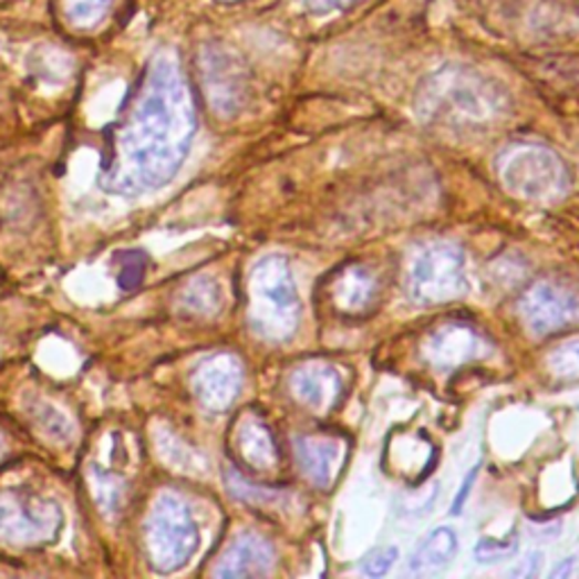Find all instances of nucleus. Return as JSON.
I'll return each instance as SVG.
<instances>
[{
  "label": "nucleus",
  "mask_w": 579,
  "mask_h": 579,
  "mask_svg": "<svg viewBox=\"0 0 579 579\" xmlns=\"http://www.w3.org/2000/svg\"><path fill=\"white\" fill-rule=\"evenodd\" d=\"M518 552V535L516 533H509L505 539H492V537H485L478 541L476 550H473V555H476L478 564H498V561H509L514 559Z\"/></svg>",
  "instance_id": "6ab92c4d"
},
{
  "label": "nucleus",
  "mask_w": 579,
  "mask_h": 579,
  "mask_svg": "<svg viewBox=\"0 0 579 579\" xmlns=\"http://www.w3.org/2000/svg\"><path fill=\"white\" fill-rule=\"evenodd\" d=\"M485 342L480 333L462 322L442 324L424 342V355L440 370H453V366L466 364L468 360L483 355Z\"/></svg>",
  "instance_id": "f8f14e48"
},
{
  "label": "nucleus",
  "mask_w": 579,
  "mask_h": 579,
  "mask_svg": "<svg viewBox=\"0 0 579 579\" xmlns=\"http://www.w3.org/2000/svg\"><path fill=\"white\" fill-rule=\"evenodd\" d=\"M503 188L525 201L555 204L570 190V175L561 156L541 143H511L496 156Z\"/></svg>",
  "instance_id": "20e7f679"
},
{
  "label": "nucleus",
  "mask_w": 579,
  "mask_h": 579,
  "mask_svg": "<svg viewBox=\"0 0 579 579\" xmlns=\"http://www.w3.org/2000/svg\"><path fill=\"white\" fill-rule=\"evenodd\" d=\"M110 3L112 0H71L69 17L80 25H93L95 21H100V17L110 8Z\"/></svg>",
  "instance_id": "4be33fe9"
},
{
  "label": "nucleus",
  "mask_w": 579,
  "mask_h": 579,
  "mask_svg": "<svg viewBox=\"0 0 579 579\" xmlns=\"http://www.w3.org/2000/svg\"><path fill=\"white\" fill-rule=\"evenodd\" d=\"M518 312L535 335H550L579 322V290L568 283L544 279L525 290Z\"/></svg>",
  "instance_id": "0eeeda50"
},
{
  "label": "nucleus",
  "mask_w": 579,
  "mask_h": 579,
  "mask_svg": "<svg viewBox=\"0 0 579 579\" xmlns=\"http://www.w3.org/2000/svg\"><path fill=\"white\" fill-rule=\"evenodd\" d=\"M301 320V299L283 256H266L249 275V327L270 342L290 340Z\"/></svg>",
  "instance_id": "7ed1b4c3"
},
{
  "label": "nucleus",
  "mask_w": 579,
  "mask_h": 579,
  "mask_svg": "<svg viewBox=\"0 0 579 579\" xmlns=\"http://www.w3.org/2000/svg\"><path fill=\"white\" fill-rule=\"evenodd\" d=\"M290 392L314 414H329L342 396V376L327 362H303L290 374Z\"/></svg>",
  "instance_id": "9d476101"
},
{
  "label": "nucleus",
  "mask_w": 579,
  "mask_h": 579,
  "mask_svg": "<svg viewBox=\"0 0 579 579\" xmlns=\"http://www.w3.org/2000/svg\"><path fill=\"white\" fill-rule=\"evenodd\" d=\"M457 535L451 528H437L421 539L410 557V572H431L448 566L457 555Z\"/></svg>",
  "instance_id": "dca6fc26"
},
{
  "label": "nucleus",
  "mask_w": 579,
  "mask_h": 579,
  "mask_svg": "<svg viewBox=\"0 0 579 579\" xmlns=\"http://www.w3.org/2000/svg\"><path fill=\"white\" fill-rule=\"evenodd\" d=\"M544 566V552H530L523 561H518V566H514L511 575L514 577H537L541 572Z\"/></svg>",
  "instance_id": "393cba45"
},
{
  "label": "nucleus",
  "mask_w": 579,
  "mask_h": 579,
  "mask_svg": "<svg viewBox=\"0 0 579 579\" xmlns=\"http://www.w3.org/2000/svg\"><path fill=\"white\" fill-rule=\"evenodd\" d=\"M195 127L190 89L177 62L162 58L125 127L116 188L138 193L166 184L186 159Z\"/></svg>",
  "instance_id": "f257e3e1"
},
{
  "label": "nucleus",
  "mask_w": 579,
  "mask_h": 579,
  "mask_svg": "<svg viewBox=\"0 0 579 579\" xmlns=\"http://www.w3.org/2000/svg\"><path fill=\"white\" fill-rule=\"evenodd\" d=\"M572 570H575V557H570V559H564L555 570H552V575L550 577H570L572 575Z\"/></svg>",
  "instance_id": "a878e982"
},
{
  "label": "nucleus",
  "mask_w": 579,
  "mask_h": 579,
  "mask_svg": "<svg viewBox=\"0 0 579 579\" xmlns=\"http://www.w3.org/2000/svg\"><path fill=\"white\" fill-rule=\"evenodd\" d=\"M294 459L310 485L329 489L344 462V444L333 437L299 435L292 440Z\"/></svg>",
  "instance_id": "ddd939ff"
},
{
  "label": "nucleus",
  "mask_w": 579,
  "mask_h": 579,
  "mask_svg": "<svg viewBox=\"0 0 579 579\" xmlns=\"http://www.w3.org/2000/svg\"><path fill=\"white\" fill-rule=\"evenodd\" d=\"M204 80H206V95L210 97L216 112L223 116H234L240 112L245 102V71L234 60L229 52L216 50L206 55V66H204Z\"/></svg>",
  "instance_id": "9b49d317"
},
{
  "label": "nucleus",
  "mask_w": 579,
  "mask_h": 579,
  "mask_svg": "<svg viewBox=\"0 0 579 579\" xmlns=\"http://www.w3.org/2000/svg\"><path fill=\"white\" fill-rule=\"evenodd\" d=\"M199 546V530L188 505L175 494H164L147 520V548L156 570L170 572L184 566Z\"/></svg>",
  "instance_id": "423d86ee"
},
{
  "label": "nucleus",
  "mask_w": 579,
  "mask_h": 579,
  "mask_svg": "<svg viewBox=\"0 0 579 579\" xmlns=\"http://www.w3.org/2000/svg\"><path fill=\"white\" fill-rule=\"evenodd\" d=\"M55 505H28L17 496L0 498V539L41 541L58 528Z\"/></svg>",
  "instance_id": "1a4fd4ad"
},
{
  "label": "nucleus",
  "mask_w": 579,
  "mask_h": 579,
  "mask_svg": "<svg viewBox=\"0 0 579 579\" xmlns=\"http://www.w3.org/2000/svg\"><path fill=\"white\" fill-rule=\"evenodd\" d=\"M414 107L418 118L455 134H480L509 114L507 93L485 73L446 64L421 82Z\"/></svg>",
  "instance_id": "f03ea898"
},
{
  "label": "nucleus",
  "mask_w": 579,
  "mask_h": 579,
  "mask_svg": "<svg viewBox=\"0 0 579 579\" xmlns=\"http://www.w3.org/2000/svg\"><path fill=\"white\" fill-rule=\"evenodd\" d=\"M275 548L258 535L245 533L225 550L216 575L218 577H262L275 568Z\"/></svg>",
  "instance_id": "4468645a"
},
{
  "label": "nucleus",
  "mask_w": 579,
  "mask_h": 579,
  "mask_svg": "<svg viewBox=\"0 0 579 579\" xmlns=\"http://www.w3.org/2000/svg\"><path fill=\"white\" fill-rule=\"evenodd\" d=\"M238 444H240L242 457L247 459L249 466H254L258 471H270L277 466L279 453H277L275 437L270 435L268 426L260 424V421H256V418L245 421V424L240 426Z\"/></svg>",
  "instance_id": "f3484780"
},
{
  "label": "nucleus",
  "mask_w": 579,
  "mask_h": 579,
  "mask_svg": "<svg viewBox=\"0 0 579 579\" xmlns=\"http://www.w3.org/2000/svg\"><path fill=\"white\" fill-rule=\"evenodd\" d=\"M405 292L418 306H437L464 297L468 292L464 251L446 240L421 247L410 260Z\"/></svg>",
  "instance_id": "39448f33"
},
{
  "label": "nucleus",
  "mask_w": 579,
  "mask_h": 579,
  "mask_svg": "<svg viewBox=\"0 0 579 579\" xmlns=\"http://www.w3.org/2000/svg\"><path fill=\"white\" fill-rule=\"evenodd\" d=\"M396 561H399V548L396 546L376 548L374 552H370L362 559L360 572L364 577H385L394 568Z\"/></svg>",
  "instance_id": "412c9836"
},
{
  "label": "nucleus",
  "mask_w": 579,
  "mask_h": 579,
  "mask_svg": "<svg viewBox=\"0 0 579 579\" xmlns=\"http://www.w3.org/2000/svg\"><path fill=\"white\" fill-rule=\"evenodd\" d=\"M195 394L214 412H223L234 405L242 387V366L238 358L220 353L208 358L195 372Z\"/></svg>",
  "instance_id": "6e6552de"
},
{
  "label": "nucleus",
  "mask_w": 579,
  "mask_h": 579,
  "mask_svg": "<svg viewBox=\"0 0 579 579\" xmlns=\"http://www.w3.org/2000/svg\"><path fill=\"white\" fill-rule=\"evenodd\" d=\"M548 366L557 379H579V338H572L548 355Z\"/></svg>",
  "instance_id": "a211bd4d"
},
{
  "label": "nucleus",
  "mask_w": 579,
  "mask_h": 579,
  "mask_svg": "<svg viewBox=\"0 0 579 579\" xmlns=\"http://www.w3.org/2000/svg\"><path fill=\"white\" fill-rule=\"evenodd\" d=\"M0 451H3V444H0Z\"/></svg>",
  "instance_id": "cd10ccee"
},
{
  "label": "nucleus",
  "mask_w": 579,
  "mask_h": 579,
  "mask_svg": "<svg viewBox=\"0 0 579 579\" xmlns=\"http://www.w3.org/2000/svg\"><path fill=\"white\" fill-rule=\"evenodd\" d=\"M478 473H480V464H476V466H473L468 473H466V478L462 480V485H459V492L455 494V498H453V509H451V514H462V509H464V505H466V500H468V496H471V489H473V485H476V478H478Z\"/></svg>",
  "instance_id": "5701e85b"
},
{
  "label": "nucleus",
  "mask_w": 579,
  "mask_h": 579,
  "mask_svg": "<svg viewBox=\"0 0 579 579\" xmlns=\"http://www.w3.org/2000/svg\"><path fill=\"white\" fill-rule=\"evenodd\" d=\"M331 294H333V303L338 306V310L358 314L374 303V299L379 294V283H376V277L366 268L351 266L335 277Z\"/></svg>",
  "instance_id": "2eb2a0df"
},
{
  "label": "nucleus",
  "mask_w": 579,
  "mask_h": 579,
  "mask_svg": "<svg viewBox=\"0 0 579 579\" xmlns=\"http://www.w3.org/2000/svg\"><path fill=\"white\" fill-rule=\"evenodd\" d=\"M186 303L201 314H214L220 310V288L208 281V279H197L186 294Z\"/></svg>",
  "instance_id": "aec40b11"
},
{
  "label": "nucleus",
  "mask_w": 579,
  "mask_h": 579,
  "mask_svg": "<svg viewBox=\"0 0 579 579\" xmlns=\"http://www.w3.org/2000/svg\"><path fill=\"white\" fill-rule=\"evenodd\" d=\"M220 3H238V0H220Z\"/></svg>",
  "instance_id": "bb28decb"
},
{
  "label": "nucleus",
  "mask_w": 579,
  "mask_h": 579,
  "mask_svg": "<svg viewBox=\"0 0 579 579\" xmlns=\"http://www.w3.org/2000/svg\"><path fill=\"white\" fill-rule=\"evenodd\" d=\"M353 3L355 0H303L306 10L314 17H324V14H331L338 10H347Z\"/></svg>",
  "instance_id": "b1692460"
}]
</instances>
